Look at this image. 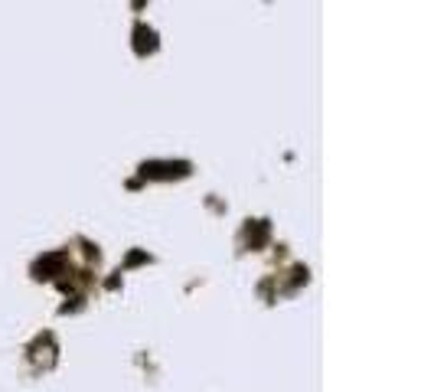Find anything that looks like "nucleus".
Instances as JSON below:
<instances>
[{"label":"nucleus","instance_id":"f257e3e1","mask_svg":"<svg viewBox=\"0 0 434 392\" xmlns=\"http://www.w3.org/2000/svg\"><path fill=\"white\" fill-rule=\"evenodd\" d=\"M187 171V163H144L147 177H183Z\"/></svg>","mask_w":434,"mask_h":392},{"label":"nucleus","instance_id":"f03ea898","mask_svg":"<svg viewBox=\"0 0 434 392\" xmlns=\"http://www.w3.org/2000/svg\"><path fill=\"white\" fill-rule=\"evenodd\" d=\"M134 40H137L134 46H137V52H141V56L157 50V33H153L151 26H137V30H134Z\"/></svg>","mask_w":434,"mask_h":392}]
</instances>
